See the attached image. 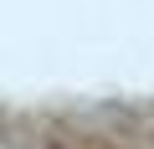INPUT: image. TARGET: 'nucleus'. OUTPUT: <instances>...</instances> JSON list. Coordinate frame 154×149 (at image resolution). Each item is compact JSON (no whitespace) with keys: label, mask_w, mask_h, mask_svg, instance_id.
I'll list each match as a JSON object with an SVG mask.
<instances>
[{"label":"nucleus","mask_w":154,"mask_h":149,"mask_svg":"<svg viewBox=\"0 0 154 149\" xmlns=\"http://www.w3.org/2000/svg\"><path fill=\"white\" fill-rule=\"evenodd\" d=\"M0 149H154V113L93 108V113L5 118Z\"/></svg>","instance_id":"nucleus-1"}]
</instances>
